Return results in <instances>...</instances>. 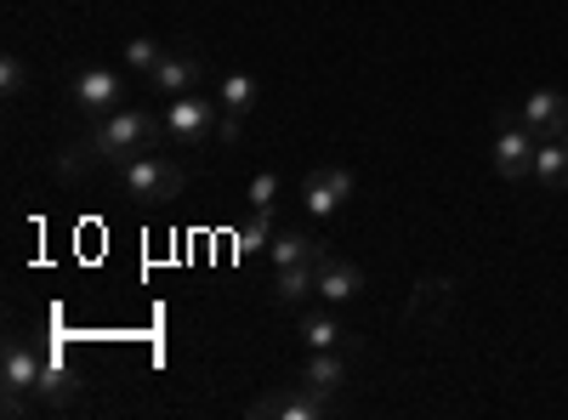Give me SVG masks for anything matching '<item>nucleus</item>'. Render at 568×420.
Returning <instances> with one entry per match:
<instances>
[{
  "instance_id": "obj_1",
  "label": "nucleus",
  "mask_w": 568,
  "mask_h": 420,
  "mask_svg": "<svg viewBox=\"0 0 568 420\" xmlns=\"http://www.w3.org/2000/svg\"><path fill=\"white\" fill-rule=\"evenodd\" d=\"M165 136V125L154 114H142V109H120L109 120H91V136H85V148L91 160H109V165H125V154H149L154 143Z\"/></svg>"
},
{
  "instance_id": "obj_17",
  "label": "nucleus",
  "mask_w": 568,
  "mask_h": 420,
  "mask_svg": "<svg viewBox=\"0 0 568 420\" xmlns=\"http://www.w3.org/2000/svg\"><path fill=\"white\" fill-rule=\"evenodd\" d=\"M535 182L546 194H568V148L557 143V136H546V143L535 148Z\"/></svg>"
},
{
  "instance_id": "obj_15",
  "label": "nucleus",
  "mask_w": 568,
  "mask_h": 420,
  "mask_svg": "<svg viewBox=\"0 0 568 420\" xmlns=\"http://www.w3.org/2000/svg\"><path fill=\"white\" fill-rule=\"evenodd\" d=\"M216 103H222V114L245 120V114L262 103V85H256V74H245V69H227V74L216 80Z\"/></svg>"
},
{
  "instance_id": "obj_21",
  "label": "nucleus",
  "mask_w": 568,
  "mask_h": 420,
  "mask_svg": "<svg viewBox=\"0 0 568 420\" xmlns=\"http://www.w3.org/2000/svg\"><path fill=\"white\" fill-rule=\"evenodd\" d=\"M160 40H149V34H131L125 40V69H136V74H154L160 69Z\"/></svg>"
},
{
  "instance_id": "obj_23",
  "label": "nucleus",
  "mask_w": 568,
  "mask_h": 420,
  "mask_svg": "<svg viewBox=\"0 0 568 420\" xmlns=\"http://www.w3.org/2000/svg\"><path fill=\"white\" fill-rule=\"evenodd\" d=\"M23 85H29V69L18 58H0V91H7V98H23Z\"/></svg>"
},
{
  "instance_id": "obj_16",
  "label": "nucleus",
  "mask_w": 568,
  "mask_h": 420,
  "mask_svg": "<svg viewBox=\"0 0 568 420\" xmlns=\"http://www.w3.org/2000/svg\"><path fill=\"white\" fill-rule=\"evenodd\" d=\"M74 398H80V381L69 376L58 358H45V363H40V381H34V403H45V409H69Z\"/></svg>"
},
{
  "instance_id": "obj_19",
  "label": "nucleus",
  "mask_w": 568,
  "mask_h": 420,
  "mask_svg": "<svg viewBox=\"0 0 568 420\" xmlns=\"http://www.w3.org/2000/svg\"><path fill=\"white\" fill-rule=\"evenodd\" d=\"M267 256H273V267H291V262H318V256H324V245H318V239H307V233H273Z\"/></svg>"
},
{
  "instance_id": "obj_4",
  "label": "nucleus",
  "mask_w": 568,
  "mask_h": 420,
  "mask_svg": "<svg viewBox=\"0 0 568 420\" xmlns=\"http://www.w3.org/2000/svg\"><path fill=\"white\" fill-rule=\"evenodd\" d=\"M535 148H540V136L524 125V114H500V120H495L489 160H495V171H500L506 182H517V176L535 171Z\"/></svg>"
},
{
  "instance_id": "obj_24",
  "label": "nucleus",
  "mask_w": 568,
  "mask_h": 420,
  "mask_svg": "<svg viewBox=\"0 0 568 420\" xmlns=\"http://www.w3.org/2000/svg\"><path fill=\"white\" fill-rule=\"evenodd\" d=\"M557 143H562V148H568V125H562V136H557Z\"/></svg>"
},
{
  "instance_id": "obj_14",
  "label": "nucleus",
  "mask_w": 568,
  "mask_h": 420,
  "mask_svg": "<svg viewBox=\"0 0 568 420\" xmlns=\"http://www.w3.org/2000/svg\"><path fill=\"white\" fill-rule=\"evenodd\" d=\"M347 358H353V352H307L302 387H313V392H324V398H336V392L347 387Z\"/></svg>"
},
{
  "instance_id": "obj_11",
  "label": "nucleus",
  "mask_w": 568,
  "mask_h": 420,
  "mask_svg": "<svg viewBox=\"0 0 568 420\" xmlns=\"http://www.w3.org/2000/svg\"><path fill=\"white\" fill-rule=\"evenodd\" d=\"M517 114H524V125L546 143V136H562V125H568V98H562L557 85H540V91H529V103L517 109Z\"/></svg>"
},
{
  "instance_id": "obj_7",
  "label": "nucleus",
  "mask_w": 568,
  "mask_h": 420,
  "mask_svg": "<svg viewBox=\"0 0 568 420\" xmlns=\"http://www.w3.org/2000/svg\"><path fill=\"white\" fill-rule=\"evenodd\" d=\"M40 363H45V358H40L23 336L7 341V352H0V387H7V414H23V392H34Z\"/></svg>"
},
{
  "instance_id": "obj_8",
  "label": "nucleus",
  "mask_w": 568,
  "mask_h": 420,
  "mask_svg": "<svg viewBox=\"0 0 568 420\" xmlns=\"http://www.w3.org/2000/svg\"><path fill=\"white\" fill-rule=\"evenodd\" d=\"M245 414H256V420H324L329 398L313 392V387H302V392H262Z\"/></svg>"
},
{
  "instance_id": "obj_20",
  "label": "nucleus",
  "mask_w": 568,
  "mask_h": 420,
  "mask_svg": "<svg viewBox=\"0 0 568 420\" xmlns=\"http://www.w3.org/2000/svg\"><path fill=\"white\" fill-rule=\"evenodd\" d=\"M267 245H273V211H251V222L233 233V250L256 256V250H267Z\"/></svg>"
},
{
  "instance_id": "obj_12",
  "label": "nucleus",
  "mask_w": 568,
  "mask_h": 420,
  "mask_svg": "<svg viewBox=\"0 0 568 420\" xmlns=\"http://www.w3.org/2000/svg\"><path fill=\"white\" fill-rule=\"evenodd\" d=\"M364 290V267H353V262H342V256H318V301H329V307H347L353 296Z\"/></svg>"
},
{
  "instance_id": "obj_9",
  "label": "nucleus",
  "mask_w": 568,
  "mask_h": 420,
  "mask_svg": "<svg viewBox=\"0 0 568 420\" xmlns=\"http://www.w3.org/2000/svg\"><path fill=\"white\" fill-rule=\"evenodd\" d=\"M149 80H154L160 98H187V91L205 85V58H194V52H165Z\"/></svg>"
},
{
  "instance_id": "obj_22",
  "label": "nucleus",
  "mask_w": 568,
  "mask_h": 420,
  "mask_svg": "<svg viewBox=\"0 0 568 420\" xmlns=\"http://www.w3.org/2000/svg\"><path fill=\"white\" fill-rule=\"evenodd\" d=\"M273 194H278V171H262V176H251V188H245L251 211H273Z\"/></svg>"
},
{
  "instance_id": "obj_10",
  "label": "nucleus",
  "mask_w": 568,
  "mask_h": 420,
  "mask_svg": "<svg viewBox=\"0 0 568 420\" xmlns=\"http://www.w3.org/2000/svg\"><path fill=\"white\" fill-rule=\"evenodd\" d=\"M302 341H307V352H353V330L329 313V301L302 307Z\"/></svg>"
},
{
  "instance_id": "obj_2",
  "label": "nucleus",
  "mask_w": 568,
  "mask_h": 420,
  "mask_svg": "<svg viewBox=\"0 0 568 420\" xmlns=\"http://www.w3.org/2000/svg\"><path fill=\"white\" fill-rule=\"evenodd\" d=\"M160 125H165V136H171L176 148H200L205 136L222 125V103L205 98V91H187V98H171V109L160 114Z\"/></svg>"
},
{
  "instance_id": "obj_13",
  "label": "nucleus",
  "mask_w": 568,
  "mask_h": 420,
  "mask_svg": "<svg viewBox=\"0 0 568 420\" xmlns=\"http://www.w3.org/2000/svg\"><path fill=\"white\" fill-rule=\"evenodd\" d=\"M307 296H318V262L273 267V301L278 307H307Z\"/></svg>"
},
{
  "instance_id": "obj_6",
  "label": "nucleus",
  "mask_w": 568,
  "mask_h": 420,
  "mask_svg": "<svg viewBox=\"0 0 568 420\" xmlns=\"http://www.w3.org/2000/svg\"><path fill=\"white\" fill-rule=\"evenodd\" d=\"M353 199V171L347 165H313L302 176V205L307 216H336Z\"/></svg>"
},
{
  "instance_id": "obj_3",
  "label": "nucleus",
  "mask_w": 568,
  "mask_h": 420,
  "mask_svg": "<svg viewBox=\"0 0 568 420\" xmlns=\"http://www.w3.org/2000/svg\"><path fill=\"white\" fill-rule=\"evenodd\" d=\"M120 182H125V194L131 199H142V205H165V199H176L182 194V165H171V160H160V154H136V160H125L120 165Z\"/></svg>"
},
{
  "instance_id": "obj_5",
  "label": "nucleus",
  "mask_w": 568,
  "mask_h": 420,
  "mask_svg": "<svg viewBox=\"0 0 568 420\" xmlns=\"http://www.w3.org/2000/svg\"><path fill=\"white\" fill-rule=\"evenodd\" d=\"M74 103H80L85 120H109V114L125 109V80L114 69H103V63H91V69L74 74Z\"/></svg>"
},
{
  "instance_id": "obj_18",
  "label": "nucleus",
  "mask_w": 568,
  "mask_h": 420,
  "mask_svg": "<svg viewBox=\"0 0 568 420\" xmlns=\"http://www.w3.org/2000/svg\"><path fill=\"white\" fill-rule=\"evenodd\" d=\"M449 278H420V285H415V307H409V318L415 324H433L438 313H449Z\"/></svg>"
}]
</instances>
